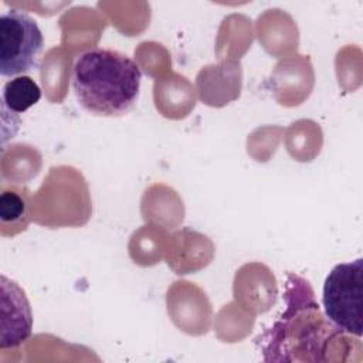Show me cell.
Wrapping results in <instances>:
<instances>
[{
  "instance_id": "277c9868",
  "label": "cell",
  "mask_w": 363,
  "mask_h": 363,
  "mask_svg": "<svg viewBox=\"0 0 363 363\" xmlns=\"http://www.w3.org/2000/svg\"><path fill=\"white\" fill-rule=\"evenodd\" d=\"M1 343L0 347H16L31 335V309L24 291L1 277Z\"/></svg>"
},
{
  "instance_id": "6da1fadb",
  "label": "cell",
  "mask_w": 363,
  "mask_h": 363,
  "mask_svg": "<svg viewBox=\"0 0 363 363\" xmlns=\"http://www.w3.org/2000/svg\"><path fill=\"white\" fill-rule=\"evenodd\" d=\"M142 71L126 54L95 47L84 51L72 67V89L78 104L98 116H121L138 102Z\"/></svg>"
},
{
  "instance_id": "8992f818",
  "label": "cell",
  "mask_w": 363,
  "mask_h": 363,
  "mask_svg": "<svg viewBox=\"0 0 363 363\" xmlns=\"http://www.w3.org/2000/svg\"><path fill=\"white\" fill-rule=\"evenodd\" d=\"M0 220L3 225L11 223V227L26 228L28 223L27 194L14 187L4 189L0 196Z\"/></svg>"
},
{
  "instance_id": "3957f363",
  "label": "cell",
  "mask_w": 363,
  "mask_h": 363,
  "mask_svg": "<svg viewBox=\"0 0 363 363\" xmlns=\"http://www.w3.org/2000/svg\"><path fill=\"white\" fill-rule=\"evenodd\" d=\"M44 38L37 21L11 9L0 16V75L16 78L37 65Z\"/></svg>"
},
{
  "instance_id": "7a4b0ae2",
  "label": "cell",
  "mask_w": 363,
  "mask_h": 363,
  "mask_svg": "<svg viewBox=\"0 0 363 363\" xmlns=\"http://www.w3.org/2000/svg\"><path fill=\"white\" fill-rule=\"evenodd\" d=\"M363 259L337 264L323 284L322 303L326 318L340 330L362 336Z\"/></svg>"
},
{
  "instance_id": "5b68a950",
  "label": "cell",
  "mask_w": 363,
  "mask_h": 363,
  "mask_svg": "<svg viewBox=\"0 0 363 363\" xmlns=\"http://www.w3.org/2000/svg\"><path fill=\"white\" fill-rule=\"evenodd\" d=\"M41 98V89L38 84L27 77L20 75L7 81L3 86L1 102L3 108H7L13 113H23Z\"/></svg>"
}]
</instances>
